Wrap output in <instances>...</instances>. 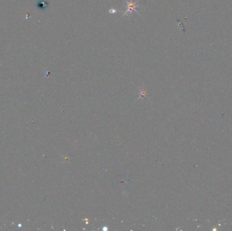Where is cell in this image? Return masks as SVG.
I'll return each mask as SVG.
<instances>
[{
	"label": "cell",
	"instance_id": "6da1fadb",
	"mask_svg": "<svg viewBox=\"0 0 232 231\" xmlns=\"http://www.w3.org/2000/svg\"><path fill=\"white\" fill-rule=\"evenodd\" d=\"M126 8H127V9H126L125 13L124 14V16H127L130 13H132V11H136L137 12H138V3H135L132 2V0H130V1H126Z\"/></svg>",
	"mask_w": 232,
	"mask_h": 231
},
{
	"label": "cell",
	"instance_id": "7a4b0ae2",
	"mask_svg": "<svg viewBox=\"0 0 232 231\" xmlns=\"http://www.w3.org/2000/svg\"><path fill=\"white\" fill-rule=\"evenodd\" d=\"M109 11H110V12H109L110 13H116V12H117L116 10H110Z\"/></svg>",
	"mask_w": 232,
	"mask_h": 231
}]
</instances>
